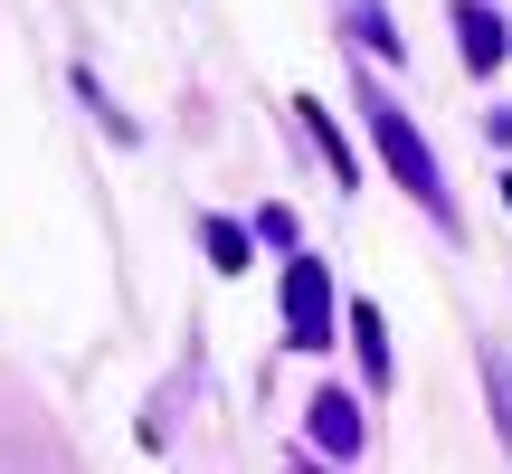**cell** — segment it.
<instances>
[{
	"label": "cell",
	"instance_id": "6da1fadb",
	"mask_svg": "<svg viewBox=\"0 0 512 474\" xmlns=\"http://www.w3.org/2000/svg\"><path fill=\"white\" fill-rule=\"evenodd\" d=\"M361 114H370V143H380V162L399 171V190H408V200H418L437 228H456V190H446V171H437V152H427V133L399 114V95L370 86V95H361Z\"/></svg>",
	"mask_w": 512,
	"mask_h": 474
},
{
	"label": "cell",
	"instance_id": "7a4b0ae2",
	"mask_svg": "<svg viewBox=\"0 0 512 474\" xmlns=\"http://www.w3.org/2000/svg\"><path fill=\"white\" fill-rule=\"evenodd\" d=\"M332 323H342V294H332L323 256H294V266H285V342L294 351H323Z\"/></svg>",
	"mask_w": 512,
	"mask_h": 474
},
{
	"label": "cell",
	"instance_id": "3957f363",
	"mask_svg": "<svg viewBox=\"0 0 512 474\" xmlns=\"http://www.w3.org/2000/svg\"><path fill=\"white\" fill-rule=\"evenodd\" d=\"M456 48H465V67H475V76H494V67H503V48H512V38H503V10H484V0H456Z\"/></svg>",
	"mask_w": 512,
	"mask_h": 474
},
{
	"label": "cell",
	"instance_id": "277c9868",
	"mask_svg": "<svg viewBox=\"0 0 512 474\" xmlns=\"http://www.w3.org/2000/svg\"><path fill=\"white\" fill-rule=\"evenodd\" d=\"M304 427H313V446H323V456H342V465L361 456V408H351L342 389H323V399L304 408Z\"/></svg>",
	"mask_w": 512,
	"mask_h": 474
},
{
	"label": "cell",
	"instance_id": "5b68a950",
	"mask_svg": "<svg viewBox=\"0 0 512 474\" xmlns=\"http://www.w3.org/2000/svg\"><path fill=\"white\" fill-rule=\"evenodd\" d=\"M351 342H361V380H370V389H389V380H399V351H389L380 304H351Z\"/></svg>",
	"mask_w": 512,
	"mask_h": 474
},
{
	"label": "cell",
	"instance_id": "8992f818",
	"mask_svg": "<svg viewBox=\"0 0 512 474\" xmlns=\"http://www.w3.org/2000/svg\"><path fill=\"white\" fill-rule=\"evenodd\" d=\"M342 10H351V38H361L370 57H408V48H399V29H389V10H380V0H342Z\"/></svg>",
	"mask_w": 512,
	"mask_h": 474
},
{
	"label": "cell",
	"instance_id": "52a82bcc",
	"mask_svg": "<svg viewBox=\"0 0 512 474\" xmlns=\"http://www.w3.org/2000/svg\"><path fill=\"white\" fill-rule=\"evenodd\" d=\"M200 237H209V266H219V275H247V228L238 219H209Z\"/></svg>",
	"mask_w": 512,
	"mask_h": 474
},
{
	"label": "cell",
	"instance_id": "ba28073f",
	"mask_svg": "<svg viewBox=\"0 0 512 474\" xmlns=\"http://www.w3.org/2000/svg\"><path fill=\"white\" fill-rule=\"evenodd\" d=\"M294 114H304V133H313V143H323V162H332V181H351V152H342V133L323 124V105H313V95H304V105H294Z\"/></svg>",
	"mask_w": 512,
	"mask_h": 474
},
{
	"label": "cell",
	"instance_id": "9c48e42d",
	"mask_svg": "<svg viewBox=\"0 0 512 474\" xmlns=\"http://www.w3.org/2000/svg\"><path fill=\"white\" fill-rule=\"evenodd\" d=\"M494 399H503V437H512V361H494Z\"/></svg>",
	"mask_w": 512,
	"mask_h": 474
}]
</instances>
